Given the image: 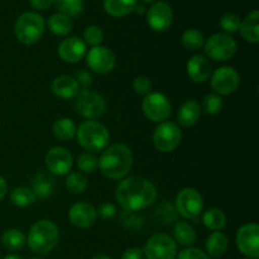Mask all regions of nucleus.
<instances>
[{
	"instance_id": "obj_1",
	"label": "nucleus",
	"mask_w": 259,
	"mask_h": 259,
	"mask_svg": "<svg viewBox=\"0 0 259 259\" xmlns=\"http://www.w3.org/2000/svg\"><path fill=\"white\" fill-rule=\"evenodd\" d=\"M115 199L124 210L137 212L156 201L157 189L149 180L143 177H126L119 182Z\"/></svg>"
},
{
	"instance_id": "obj_2",
	"label": "nucleus",
	"mask_w": 259,
	"mask_h": 259,
	"mask_svg": "<svg viewBox=\"0 0 259 259\" xmlns=\"http://www.w3.org/2000/svg\"><path fill=\"white\" fill-rule=\"evenodd\" d=\"M133 166V154L131 148L123 143L106 147L99 158V169L110 180H123Z\"/></svg>"
},
{
	"instance_id": "obj_3",
	"label": "nucleus",
	"mask_w": 259,
	"mask_h": 259,
	"mask_svg": "<svg viewBox=\"0 0 259 259\" xmlns=\"http://www.w3.org/2000/svg\"><path fill=\"white\" fill-rule=\"evenodd\" d=\"M60 242V230L57 225L47 219L34 223L29 229L27 244L34 254L46 255L52 252Z\"/></svg>"
},
{
	"instance_id": "obj_4",
	"label": "nucleus",
	"mask_w": 259,
	"mask_h": 259,
	"mask_svg": "<svg viewBox=\"0 0 259 259\" xmlns=\"http://www.w3.org/2000/svg\"><path fill=\"white\" fill-rule=\"evenodd\" d=\"M76 136L78 144L90 153L104 151L110 141L108 128L96 120L83 121L76 131Z\"/></svg>"
},
{
	"instance_id": "obj_5",
	"label": "nucleus",
	"mask_w": 259,
	"mask_h": 259,
	"mask_svg": "<svg viewBox=\"0 0 259 259\" xmlns=\"http://www.w3.org/2000/svg\"><path fill=\"white\" fill-rule=\"evenodd\" d=\"M46 23L42 15L34 12H25L17 19L14 25L15 37L23 45H34L42 38Z\"/></svg>"
},
{
	"instance_id": "obj_6",
	"label": "nucleus",
	"mask_w": 259,
	"mask_h": 259,
	"mask_svg": "<svg viewBox=\"0 0 259 259\" xmlns=\"http://www.w3.org/2000/svg\"><path fill=\"white\" fill-rule=\"evenodd\" d=\"M204 51L210 60L224 62L235 55L237 42L228 33H215L204 43Z\"/></svg>"
},
{
	"instance_id": "obj_7",
	"label": "nucleus",
	"mask_w": 259,
	"mask_h": 259,
	"mask_svg": "<svg viewBox=\"0 0 259 259\" xmlns=\"http://www.w3.org/2000/svg\"><path fill=\"white\" fill-rule=\"evenodd\" d=\"M175 209L177 214L189 220H196L204 209V200L201 194L192 187H185L177 194L175 200Z\"/></svg>"
},
{
	"instance_id": "obj_8",
	"label": "nucleus",
	"mask_w": 259,
	"mask_h": 259,
	"mask_svg": "<svg viewBox=\"0 0 259 259\" xmlns=\"http://www.w3.org/2000/svg\"><path fill=\"white\" fill-rule=\"evenodd\" d=\"M75 110L85 119L100 118L106 110V103L103 96L91 90H80L75 96Z\"/></svg>"
},
{
	"instance_id": "obj_9",
	"label": "nucleus",
	"mask_w": 259,
	"mask_h": 259,
	"mask_svg": "<svg viewBox=\"0 0 259 259\" xmlns=\"http://www.w3.org/2000/svg\"><path fill=\"white\" fill-rule=\"evenodd\" d=\"M146 259H175L177 254V244L168 234H154L146 243L143 249Z\"/></svg>"
},
{
	"instance_id": "obj_10",
	"label": "nucleus",
	"mask_w": 259,
	"mask_h": 259,
	"mask_svg": "<svg viewBox=\"0 0 259 259\" xmlns=\"http://www.w3.org/2000/svg\"><path fill=\"white\" fill-rule=\"evenodd\" d=\"M142 109L147 118L153 123H162L171 115L172 105L168 98L161 93H149L144 96Z\"/></svg>"
},
{
	"instance_id": "obj_11",
	"label": "nucleus",
	"mask_w": 259,
	"mask_h": 259,
	"mask_svg": "<svg viewBox=\"0 0 259 259\" xmlns=\"http://www.w3.org/2000/svg\"><path fill=\"white\" fill-rule=\"evenodd\" d=\"M182 133L179 125L172 121H162L153 133V144L162 153H168L176 149L181 142Z\"/></svg>"
},
{
	"instance_id": "obj_12",
	"label": "nucleus",
	"mask_w": 259,
	"mask_h": 259,
	"mask_svg": "<svg viewBox=\"0 0 259 259\" xmlns=\"http://www.w3.org/2000/svg\"><path fill=\"white\" fill-rule=\"evenodd\" d=\"M240 85V76L234 67L224 66L212 73L211 88L218 95H232Z\"/></svg>"
},
{
	"instance_id": "obj_13",
	"label": "nucleus",
	"mask_w": 259,
	"mask_h": 259,
	"mask_svg": "<svg viewBox=\"0 0 259 259\" xmlns=\"http://www.w3.org/2000/svg\"><path fill=\"white\" fill-rule=\"evenodd\" d=\"M237 248L247 257L257 259L259 257V227L255 223L245 224L238 230L235 238Z\"/></svg>"
},
{
	"instance_id": "obj_14",
	"label": "nucleus",
	"mask_w": 259,
	"mask_h": 259,
	"mask_svg": "<svg viewBox=\"0 0 259 259\" xmlns=\"http://www.w3.org/2000/svg\"><path fill=\"white\" fill-rule=\"evenodd\" d=\"M86 62L93 72L106 75L114 70L116 60L113 51L103 46H96L86 52Z\"/></svg>"
},
{
	"instance_id": "obj_15",
	"label": "nucleus",
	"mask_w": 259,
	"mask_h": 259,
	"mask_svg": "<svg viewBox=\"0 0 259 259\" xmlns=\"http://www.w3.org/2000/svg\"><path fill=\"white\" fill-rule=\"evenodd\" d=\"M45 163L48 172L55 176H65L70 174L73 164L72 154L63 147H53L47 152Z\"/></svg>"
},
{
	"instance_id": "obj_16",
	"label": "nucleus",
	"mask_w": 259,
	"mask_h": 259,
	"mask_svg": "<svg viewBox=\"0 0 259 259\" xmlns=\"http://www.w3.org/2000/svg\"><path fill=\"white\" fill-rule=\"evenodd\" d=\"M174 20V12L168 3L156 2L147 12V23L156 32H164L168 29Z\"/></svg>"
},
{
	"instance_id": "obj_17",
	"label": "nucleus",
	"mask_w": 259,
	"mask_h": 259,
	"mask_svg": "<svg viewBox=\"0 0 259 259\" xmlns=\"http://www.w3.org/2000/svg\"><path fill=\"white\" fill-rule=\"evenodd\" d=\"M68 219L73 227L78 229H88L96 223V209L89 202H76L68 211Z\"/></svg>"
},
{
	"instance_id": "obj_18",
	"label": "nucleus",
	"mask_w": 259,
	"mask_h": 259,
	"mask_svg": "<svg viewBox=\"0 0 259 259\" xmlns=\"http://www.w3.org/2000/svg\"><path fill=\"white\" fill-rule=\"evenodd\" d=\"M86 45L81 38L68 37L58 46V56L67 63H76L86 56Z\"/></svg>"
},
{
	"instance_id": "obj_19",
	"label": "nucleus",
	"mask_w": 259,
	"mask_h": 259,
	"mask_svg": "<svg viewBox=\"0 0 259 259\" xmlns=\"http://www.w3.org/2000/svg\"><path fill=\"white\" fill-rule=\"evenodd\" d=\"M187 75L194 82L202 83L209 80L211 75V66L209 60L202 55H195L187 62Z\"/></svg>"
},
{
	"instance_id": "obj_20",
	"label": "nucleus",
	"mask_w": 259,
	"mask_h": 259,
	"mask_svg": "<svg viewBox=\"0 0 259 259\" xmlns=\"http://www.w3.org/2000/svg\"><path fill=\"white\" fill-rule=\"evenodd\" d=\"M51 90H52L53 95L60 99H73L80 91V86H78L75 77L62 75L52 81Z\"/></svg>"
},
{
	"instance_id": "obj_21",
	"label": "nucleus",
	"mask_w": 259,
	"mask_h": 259,
	"mask_svg": "<svg viewBox=\"0 0 259 259\" xmlns=\"http://www.w3.org/2000/svg\"><path fill=\"white\" fill-rule=\"evenodd\" d=\"M56 187V181L53 179V175L50 172L39 171L34 175L32 180V191L34 194L35 199L45 200L53 194Z\"/></svg>"
},
{
	"instance_id": "obj_22",
	"label": "nucleus",
	"mask_w": 259,
	"mask_h": 259,
	"mask_svg": "<svg viewBox=\"0 0 259 259\" xmlns=\"http://www.w3.org/2000/svg\"><path fill=\"white\" fill-rule=\"evenodd\" d=\"M240 34L247 42H259V12L253 10L240 23Z\"/></svg>"
},
{
	"instance_id": "obj_23",
	"label": "nucleus",
	"mask_w": 259,
	"mask_h": 259,
	"mask_svg": "<svg viewBox=\"0 0 259 259\" xmlns=\"http://www.w3.org/2000/svg\"><path fill=\"white\" fill-rule=\"evenodd\" d=\"M200 114H201V108L199 103L195 100H186L180 108L177 119L182 126L187 128V126H192L199 120Z\"/></svg>"
},
{
	"instance_id": "obj_24",
	"label": "nucleus",
	"mask_w": 259,
	"mask_h": 259,
	"mask_svg": "<svg viewBox=\"0 0 259 259\" xmlns=\"http://www.w3.org/2000/svg\"><path fill=\"white\" fill-rule=\"evenodd\" d=\"M206 254L212 258H219L223 254H225L228 249V238L224 233L214 232L207 237L206 243Z\"/></svg>"
},
{
	"instance_id": "obj_25",
	"label": "nucleus",
	"mask_w": 259,
	"mask_h": 259,
	"mask_svg": "<svg viewBox=\"0 0 259 259\" xmlns=\"http://www.w3.org/2000/svg\"><path fill=\"white\" fill-rule=\"evenodd\" d=\"M137 0H104V9L111 17H125L134 12Z\"/></svg>"
},
{
	"instance_id": "obj_26",
	"label": "nucleus",
	"mask_w": 259,
	"mask_h": 259,
	"mask_svg": "<svg viewBox=\"0 0 259 259\" xmlns=\"http://www.w3.org/2000/svg\"><path fill=\"white\" fill-rule=\"evenodd\" d=\"M174 240L184 247H190L196 240V232L186 222H177L174 228Z\"/></svg>"
},
{
	"instance_id": "obj_27",
	"label": "nucleus",
	"mask_w": 259,
	"mask_h": 259,
	"mask_svg": "<svg viewBox=\"0 0 259 259\" xmlns=\"http://www.w3.org/2000/svg\"><path fill=\"white\" fill-rule=\"evenodd\" d=\"M76 124L70 118H60L53 124V136L62 142H68L75 138Z\"/></svg>"
},
{
	"instance_id": "obj_28",
	"label": "nucleus",
	"mask_w": 259,
	"mask_h": 259,
	"mask_svg": "<svg viewBox=\"0 0 259 259\" xmlns=\"http://www.w3.org/2000/svg\"><path fill=\"white\" fill-rule=\"evenodd\" d=\"M47 25L53 34L61 35V37H63V35H67L73 28L71 18H68L67 15L61 14V13L51 15L50 19H48V22H47Z\"/></svg>"
},
{
	"instance_id": "obj_29",
	"label": "nucleus",
	"mask_w": 259,
	"mask_h": 259,
	"mask_svg": "<svg viewBox=\"0 0 259 259\" xmlns=\"http://www.w3.org/2000/svg\"><path fill=\"white\" fill-rule=\"evenodd\" d=\"M2 243L5 249L10 250V252H17L24 247L27 243V238H25L24 233L20 230L9 229L3 234Z\"/></svg>"
},
{
	"instance_id": "obj_30",
	"label": "nucleus",
	"mask_w": 259,
	"mask_h": 259,
	"mask_svg": "<svg viewBox=\"0 0 259 259\" xmlns=\"http://www.w3.org/2000/svg\"><path fill=\"white\" fill-rule=\"evenodd\" d=\"M202 223L207 229L212 232H219L227 225V217L220 209L212 207V209L206 210L202 215Z\"/></svg>"
},
{
	"instance_id": "obj_31",
	"label": "nucleus",
	"mask_w": 259,
	"mask_h": 259,
	"mask_svg": "<svg viewBox=\"0 0 259 259\" xmlns=\"http://www.w3.org/2000/svg\"><path fill=\"white\" fill-rule=\"evenodd\" d=\"M10 201L13 205L18 207H27L34 204L35 196L33 191L28 187H15L12 192H10Z\"/></svg>"
},
{
	"instance_id": "obj_32",
	"label": "nucleus",
	"mask_w": 259,
	"mask_h": 259,
	"mask_svg": "<svg viewBox=\"0 0 259 259\" xmlns=\"http://www.w3.org/2000/svg\"><path fill=\"white\" fill-rule=\"evenodd\" d=\"M58 12L68 18L77 17L83 9V0H55Z\"/></svg>"
},
{
	"instance_id": "obj_33",
	"label": "nucleus",
	"mask_w": 259,
	"mask_h": 259,
	"mask_svg": "<svg viewBox=\"0 0 259 259\" xmlns=\"http://www.w3.org/2000/svg\"><path fill=\"white\" fill-rule=\"evenodd\" d=\"M204 43L205 38L202 33L200 30L194 29V28L185 30V33L182 34V45L189 51L200 50L204 46Z\"/></svg>"
},
{
	"instance_id": "obj_34",
	"label": "nucleus",
	"mask_w": 259,
	"mask_h": 259,
	"mask_svg": "<svg viewBox=\"0 0 259 259\" xmlns=\"http://www.w3.org/2000/svg\"><path fill=\"white\" fill-rule=\"evenodd\" d=\"M65 185L71 194H82L88 187V180L81 172H71L67 175Z\"/></svg>"
},
{
	"instance_id": "obj_35",
	"label": "nucleus",
	"mask_w": 259,
	"mask_h": 259,
	"mask_svg": "<svg viewBox=\"0 0 259 259\" xmlns=\"http://www.w3.org/2000/svg\"><path fill=\"white\" fill-rule=\"evenodd\" d=\"M224 101L218 94H209L202 100V109L209 115H217L223 110Z\"/></svg>"
},
{
	"instance_id": "obj_36",
	"label": "nucleus",
	"mask_w": 259,
	"mask_h": 259,
	"mask_svg": "<svg viewBox=\"0 0 259 259\" xmlns=\"http://www.w3.org/2000/svg\"><path fill=\"white\" fill-rule=\"evenodd\" d=\"M99 166V158L94 153L85 152L77 158V167L83 174H94Z\"/></svg>"
},
{
	"instance_id": "obj_37",
	"label": "nucleus",
	"mask_w": 259,
	"mask_h": 259,
	"mask_svg": "<svg viewBox=\"0 0 259 259\" xmlns=\"http://www.w3.org/2000/svg\"><path fill=\"white\" fill-rule=\"evenodd\" d=\"M104 33L101 30L100 27L98 25H90V27L86 28L83 30V42L85 45L91 46V47H96V46H100V43L103 42Z\"/></svg>"
},
{
	"instance_id": "obj_38",
	"label": "nucleus",
	"mask_w": 259,
	"mask_h": 259,
	"mask_svg": "<svg viewBox=\"0 0 259 259\" xmlns=\"http://www.w3.org/2000/svg\"><path fill=\"white\" fill-rule=\"evenodd\" d=\"M120 222L121 224L129 229H141L143 225V218L136 211H128V210H123L120 214Z\"/></svg>"
},
{
	"instance_id": "obj_39",
	"label": "nucleus",
	"mask_w": 259,
	"mask_h": 259,
	"mask_svg": "<svg viewBox=\"0 0 259 259\" xmlns=\"http://www.w3.org/2000/svg\"><path fill=\"white\" fill-rule=\"evenodd\" d=\"M242 19L234 13H227L220 19V27L225 30V33H235L239 30Z\"/></svg>"
},
{
	"instance_id": "obj_40",
	"label": "nucleus",
	"mask_w": 259,
	"mask_h": 259,
	"mask_svg": "<svg viewBox=\"0 0 259 259\" xmlns=\"http://www.w3.org/2000/svg\"><path fill=\"white\" fill-rule=\"evenodd\" d=\"M96 215H98L101 220L109 222V220L115 218L116 206L114 204H111V202H103V204L99 205L98 210H96Z\"/></svg>"
},
{
	"instance_id": "obj_41",
	"label": "nucleus",
	"mask_w": 259,
	"mask_h": 259,
	"mask_svg": "<svg viewBox=\"0 0 259 259\" xmlns=\"http://www.w3.org/2000/svg\"><path fill=\"white\" fill-rule=\"evenodd\" d=\"M133 89L138 95H148L152 90V82L146 76H138L133 82Z\"/></svg>"
},
{
	"instance_id": "obj_42",
	"label": "nucleus",
	"mask_w": 259,
	"mask_h": 259,
	"mask_svg": "<svg viewBox=\"0 0 259 259\" xmlns=\"http://www.w3.org/2000/svg\"><path fill=\"white\" fill-rule=\"evenodd\" d=\"M156 212L159 215V218L162 219V222H164V223H172L176 220L177 211L171 204H167V202H164V204H162L161 206L156 210Z\"/></svg>"
},
{
	"instance_id": "obj_43",
	"label": "nucleus",
	"mask_w": 259,
	"mask_h": 259,
	"mask_svg": "<svg viewBox=\"0 0 259 259\" xmlns=\"http://www.w3.org/2000/svg\"><path fill=\"white\" fill-rule=\"evenodd\" d=\"M177 259H210V258L204 250L197 249V248L189 247L179 253V257H177Z\"/></svg>"
},
{
	"instance_id": "obj_44",
	"label": "nucleus",
	"mask_w": 259,
	"mask_h": 259,
	"mask_svg": "<svg viewBox=\"0 0 259 259\" xmlns=\"http://www.w3.org/2000/svg\"><path fill=\"white\" fill-rule=\"evenodd\" d=\"M75 80L77 81L78 86L82 88V90H88V88H90V85L93 83V76L88 70H81L76 73Z\"/></svg>"
},
{
	"instance_id": "obj_45",
	"label": "nucleus",
	"mask_w": 259,
	"mask_h": 259,
	"mask_svg": "<svg viewBox=\"0 0 259 259\" xmlns=\"http://www.w3.org/2000/svg\"><path fill=\"white\" fill-rule=\"evenodd\" d=\"M121 259H144V253L142 248H129L121 255Z\"/></svg>"
},
{
	"instance_id": "obj_46",
	"label": "nucleus",
	"mask_w": 259,
	"mask_h": 259,
	"mask_svg": "<svg viewBox=\"0 0 259 259\" xmlns=\"http://www.w3.org/2000/svg\"><path fill=\"white\" fill-rule=\"evenodd\" d=\"M30 5L37 10H46L55 3V0H29Z\"/></svg>"
},
{
	"instance_id": "obj_47",
	"label": "nucleus",
	"mask_w": 259,
	"mask_h": 259,
	"mask_svg": "<svg viewBox=\"0 0 259 259\" xmlns=\"http://www.w3.org/2000/svg\"><path fill=\"white\" fill-rule=\"evenodd\" d=\"M8 192V184L2 176H0V200H3L5 197Z\"/></svg>"
},
{
	"instance_id": "obj_48",
	"label": "nucleus",
	"mask_w": 259,
	"mask_h": 259,
	"mask_svg": "<svg viewBox=\"0 0 259 259\" xmlns=\"http://www.w3.org/2000/svg\"><path fill=\"white\" fill-rule=\"evenodd\" d=\"M3 259H22V257L18 254H8V255H5Z\"/></svg>"
},
{
	"instance_id": "obj_49",
	"label": "nucleus",
	"mask_w": 259,
	"mask_h": 259,
	"mask_svg": "<svg viewBox=\"0 0 259 259\" xmlns=\"http://www.w3.org/2000/svg\"><path fill=\"white\" fill-rule=\"evenodd\" d=\"M91 259H113V258H110L109 255H105V254H98V255H95V257H93Z\"/></svg>"
},
{
	"instance_id": "obj_50",
	"label": "nucleus",
	"mask_w": 259,
	"mask_h": 259,
	"mask_svg": "<svg viewBox=\"0 0 259 259\" xmlns=\"http://www.w3.org/2000/svg\"><path fill=\"white\" fill-rule=\"evenodd\" d=\"M142 2H144V3H152V2H154V0H142Z\"/></svg>"
},
{
	"instance_id": "obj_51",
	"label": "nucleus",
	"mask_w": 259,
	"mask_h": 259,
	"mask_svg": "<svg viewBox=\"0 0 259 259\" xmlns=\"http://www.w3.org/2000/svg\"><path fill=\"white\" fill-rule=\"evenodd\" d=\"M29 259H40V258H29Z\"/></svg>"
}]
</instances>
